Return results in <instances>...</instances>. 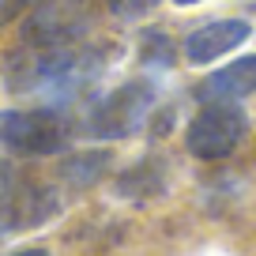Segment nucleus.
I'll return each instance as SVG.
<instances>
[{"label": "nucleus", "mask_w": 256, "mask_h": 256, "mask_svg": "<svg viewBox=\"0 0 256 256\" xmlns=\"http://www.w3.org/2000/svg\"><path fill=\"white\" fill-rule=\"evenodd\" d=\"M30 4H34V0H0V26L23 19V12L30 8Z\"/></svg>", "instance_id": "obj_12"}, {"label": "nucleus", "mask_w": 256, "mask_h": 256, "mask_svg": "<svg viewBox=\"0 0 256 256\" xmlns=\"http://www.w3.org/2000/svg\"><path fill=\"white\" fill-rule=\"evenodd\" d=\"M162 0H102V12L113 19L117 26H136L147 16H154Z\"/></svg>", "instance_id": "obj_11"}, {"label": "nucleus", "mask_w": 256, "mask_h": 256, "mask_svg": "<svg viewBox=\"0 0 256 256\" xmlns=\"http://www.w3.org/2000/svg\"><path fill=\"white\" fill-rule=\"evenodd\" d=\"M8 256H49V248H16Z\"/></svg>", "instance_id": "obj_13"}, {"label": "nucleus", "mask_w": 256, "mask_h": 256, "mask_svg": "<svg viewBox=\"0 0 256 256\" xmlns=\"http://www.w3.org/2000/svg\"><path fill=\"white\" fill-rule=\"evenodd\" d=\"M177 60H181V46H177L166 30L151 26V30L140 34V64H144V68L162 72V68H174Z\"/></svg>", "instance_id": "obj_10"}, {"label": "nucleus", "mask_w": 256, "mask_h": 256, "mask_svg": "<svg viewBox=\"0 0 256 256\" xmlns=\"http://www.w3.org/2000/svg\"><path fill=\"white\" fill-rule=\"evenodd\" d=\"M76 136H80V128L64 106H30V110L8 106V110H0V151L4 154L53 158V154L68 151Z\"/></svg>", "instance_id": "obj_3"}, {"label": "nucleus", "mask_w": 256, "mask_h": 256, "mask_svg": "<svg viewBox=\"0 0 256 256\" xmlns=\"http://www.w3.org/2000/svg\"><path fill=\"white\" fill-rule=\"evenodd\" d=\"M4 184H8V174H4V166H0V188H4Z\"/></svg>", "instance_id": "obj_15"}, {"label": "nucleus", "mask_w": 256, "mask_h": 256, "mask_svg": "<svg viewBox=\"0 0 256 256\" xmlns=\"http://www.w3.org/2000/svg\"><path fill=\"white\" fill-rule=\"evenodd\" d=\"M248 38H252V23L248 19H208V23H200L196 30L184 34L181 56L192 68H204V64L222 60L226 53L245 46Z\"/></svg>", "instance_id": "obj_7"}, {"label": "nucleus", "mask_w": 256, "mask_h": 256, "mask_svg": "<svg viewBox=\"0 0 256 256\" xmlns=\"http://www.w3.org/2000/svg\"><path fill=\"white\" fill-rule=\"evenodd\" d=\"M154 106H158V80L136 76V80H124L106 94H98L76 128H80V136L98 140V144L128 140L154 117Z\"/></svg>", "instance_id": "obj_2"}, {"label": "nucleus", "mask_w": 256, "mask_h": 256, "mask_svg": "<svg viewBox=\"0 0 256 256\" xmlns=\"http://www.w3.org/2000/svg\"><path fill=\"white\" fill-rule=\"evenodd\" d=\"M19 46L56 49L90 38L98 23V0H34L19 19Z\"/></svg>", "instance_id": "obj_4"}, {"label": "nucleus", "mask_w": 256, "mask_h": 256, "mask_svg": "<svg viewBox=\"0 0 256 256\" xmlns=\"http://www.w3.org/2000/svg\"><path fill=\"white\" fill-rule=\"evenodd\" d=\"M248 117L238 102H200L184 124V151L200 162H222L245 144Z\"/></svg>", "instance_id": "obj_5"}, {"label": "nucleus", "mask_w": 256, "mask_h": 256, "mask_svg": "<svg viewBox=\"0 0 256 256\" xmlns=\"http://www.w3.org/2000/svg\"><path fill=\"white\" fill-rule=\"evenodd\" d=\"M60 211L56 188L42 181H8L0 188V234L34 230Z\"/></svg>", "instance_id": "obj_6"}, {"label": "nucleus", "mask_w": 256, "mask_h": 256, "mask_svg": "<svg viewBox=\"0 0 256 256\" xmlns=\"http://www.w3.org/2000/svg\"><path fill=\"white\" fill-rule=\"evenodd\" d=\"M170 4H177V8H196V4H204V0H170Z\"/></svg>", "instance_id": "obj_14"}, {"label": "nucleus", "mask_w": 256, "mask_h": 256, "mask_svg": "<svg viewBox=\"0 0 256 256\" xmlns=\"http://www.w3.org/2000/svg\"><path fill=\"white\" fill-rule=\"evenodd\" d=\"M113 170V151L106 147H87V151H72L60 162V181L72 188H90Z\"/></svg>", "instance_id": "obj_9"}, {"label": "nucleus", "mask_w": 256, "mask_h": 256, "mask_svg": "<svg viewBox=\"0 0 256 256\" xmlns=\"http://www.w3.org/2000/svg\"><path fill=\"white\" fill-rule=\"evenodd\" d=\"M113 49L117 46L94 42V38H83L76 46H56V49L16 46L4 56V87L12 94L42 98L49 106H68L87 87H94V80L110 68Z\"/></svg>", "instance_id": "obj_1"}, {"label": "nucleus", "mask_w": 256, "mask_h": 256, "mask_svg": "<svg viewBox=\"0 0 256 256\" xmlns=\"http://www.w3.org/2000/svg\"><path fill=\"white\" fill-rule=\"evenodd\" d=\"M256 94V53H245L238 60L222 64L218 72L200 80L192 87L196 102H241V98Z\"/></svg>", "instance_id": "obj_8"}]
</instances>
